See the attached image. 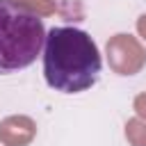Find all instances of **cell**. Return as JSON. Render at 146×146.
I'll return each instance as SVG.
<instances>
[{
    "label": "cell",
    "mask_w": 146,
    "mask_h": 146,
    "mask_svg": "<svg viewBox=\"0 0 146 146\" xmlns=\"http://www.w3.org/2000/svg\"><path fill=\"white\" fill-rule=\"evenodd\" d=\"M100 52L94 39L78 27H52L43 43V75L62 94H80L100 78Z\"/></svg>",
    "instance_id": "1"
},
{
    "label": "cell",
    "mask_w": 146,
    "mask_h": 146,
    "mask_svg": "<svg viewBox=\"0 0 146 146\" xmlns=\"http://www.w3.org/2000/svg\"><path fill=\"white\" fill-rule=\"evenodd\" d=\"M43 43V21L14 0H0V75L27 68Z\"/></svg>",
    "instance_id": "2"
},
{
    "label": "cell",
    "mask_w": 146,
    "mask_h": 146,
    "mask_svg": "<svg viewBox=\"0 0 146 146\" xmlns=\"http://www.w3.org/2000/svg\"><path fill=\"white\" fill-rule=\"evenodd\" d=\"M107 64L116 75H135L146 66V50L132 34H114L107 46Z\"/></svg>",
    "instance_id": "3"
},
{
    "label": "cell",
    "mask_w": 146,
    "mask_h": 146,
    "mask_svg": "<svg viewBox=\"0 0 146 146\" xmlns=\"http://www.w3.org/2000/svg\"><path fill=\"white\" fill-rule=\"evenodd\" d=\"M36 135V123L25 114H14L0 121V144L2 146H27Z\"/></svg>",
    "instance_id": "4"
},
{
    "label": "cell",
    "mask_w": 146,
    "mask_h": 146,
    "mask_svg": "<svg viewBox=\"0 0 146 146\" xmlns=\"http://www.w3.org/2000/svg\"><path fill=\"white\" fill-rule=\"evenodd\" d=\"M125 139L130 146H146V119H130L125 123Z\"/></svg>",
    "instance_id": "5"
},
{
    "label": "cell",
    "mask_w": 146,
    "mask_h": 146,
    "mask_svg": "<svg viewBox=\"0 0 146 146\" xmlns=\"http://www.w3.org/2000/svg\"><path fill=\"white\" fill-rule=\"evenodd\" d=\"M14 2L25 7V9H30L36 16H50V14L57 11V2L55 0H14Z\"/></svg>",
    "instance_id": "6"
},
{
    "label": "cell",
    "mask_w": 146,
    "mask_h": 146,
    "mask_svg": "<svg viewBox=\"0 0 146 146\" xmlns=\"http://www.w3.org/2000/svg\"><path fill=\"white\" fill-rule=\"evenodd\" d=\"M132 107H135V112H137L139 119H146V91L139 94V96L132 100Z\"/></svg>",
    "instance_id": "7"
},
{
    "label": "cell",
    "mask_w": 146,
    "mask_h": 146,
    "mask_svg": "<svg viewBox=\"0 0 146 146\" xmlns=\"http://www.w3.org/2000/svg\"><path fill=\"white\" fill-rule=\"evenodd\" d=\"M137 32H139V36L146 41V14H141V16L137 18Z\"/></svg>",
    "instance_id": "8"
}]
</instances>
